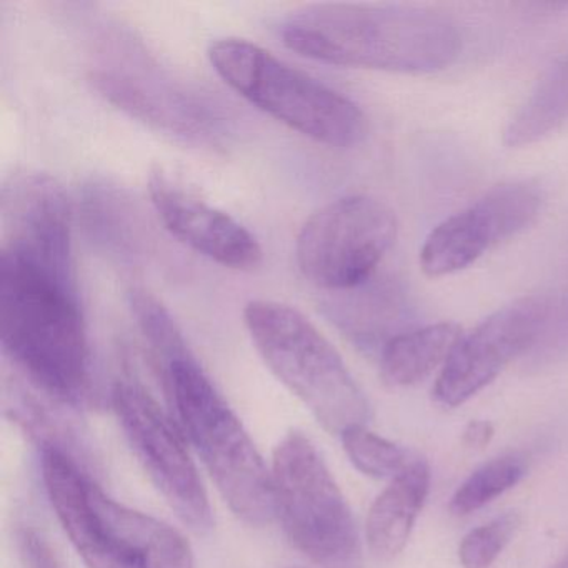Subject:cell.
<instances>
[{"instance_id": "obj_7", "label": "cell", "mask_w": 568, "mask_h": 568, "mask_svg": "<svg viewBox=\"0 0 568 568\" xmlns=\"http://www.w3.org/2000/svg\"><path fill=\"white\" fill-rule=\"evenodd\" d=\"M397 232L395 212L381 199H337L302 225L295 242L298 271L322 291H351L374 277Z\"/></svg>"}, {"instance_id": "obj_9", "label": "cell", "mask_w": 568, "mask_h": 568, "mask_svg": "<svg viewBox=\"0 0 568 568\" xmlns=\"http://www.w3.org/2000/svg\"><path fill=\"white\" fill-rule=\"evenodd\" d=\"M547 194L535 181L505 182L450 215L425 239L420 267L430 278L447 277L521 234L540 217Z\"/></svg>"}, {"instance_id": "obj_27", "label": "cell", "mask_w": 568, "mask_h": 568, "mask_svg": "<svg viewBox=\"0 0 568 568\" xmlns=\"http://www.w3.org/2000/svg\"><path fill=\"white\" fill-rule=\"evenodd\" d=\"M291 568H294V567H291Z\"/></svg>"}, {"instance_id": "obj_13", "label": "cell", "mask_w": 568, "mask_h": 568, "mask_svg": "<svg viewBox=\"0 0 568 568\" xmlns=\"http://www.w3.org/2000/svg\"><path fill=\"white\" fill-rule=\"evenodd\" d=\"M42 447V478L65 535L88 568H132L112 545L92 504V481L61 445Z\"/></svg>"}, {"instance_id": "obj_25", "label": "cell", "mask_w": 568, "mask_h": 568, "mask_svg": "<svg viewBox=\"0 0 568 568\" xmlns=\"http://www.w3.org/2000/svg\"><path fill=\"white\" fill-rule=\"evenodd\" d=\"M494 434L495 428L491 422L471 420L470 424L465 427L462 442H464L465 447L484 448L490 444Z\"/></svg>"}, {"instance_id": "obj_18", "label": "cell", "mask_w": 568, "mask_h": 568, "mask_svg": "<svg viewBox=\"0 0 568 568\" xmlns=\"http://www.w3.org/2000/svg\"><path fill=\"white\" fill-rule=\"evenodd\" d=\"M455 322H438L408 328L385 344L381 354V375L390 387H412L444 367L462 338Z\"/></svg>"}, {"instance_id": "obj_10", "label": "cell", "mask_w": 568, "mask_h": 568, "mask_svg": "<svg viewBox=\"0 0 568 568\" xmlns=\"http://www.w3.org/2000/svg\"><path fill=\"white\" fill-rule=\"evenodd\" d=\"M0 252L78 284L72 209L61 182L44 172H16L0 192Z\"/></svg>"}, {"instance_id": "obj_4", "label": "cell", "mask_w": 568, "mask_h": 568, "mask_svg": "<svg viewBox=\"0 0 568 568\" xmlns=\"http://www.w3.org/2000/svg\"><path fill=\"white\" fill-rule=\"evenodd\" d=\"M244 324L268 371L308 408L318 424L342 435L371 418V405L334 345L302 312L254 298Z\"/></svg>"}, {"instance_id": "obj_19", "label": "cell", "mask_w": 568, "mask_h": 568, "mask_svg": "<svg viewBox=\"0 0 568 568\" xmlns=\"http://www.w3.org/2000/svg\"><path fill=\"white\" fill-rule=\"evenodd\" d=\"M527 468V458L520 454L501 455L481 465L455 491L450 500L452 514L468 515L480 510L514 488L525 477Z\"/></svg>"}, {"instance_id": "obj_26", "label": "cell", "mask_w": 568, "mask_h": 568, "mask_svg": "<svg viewBox=\"0 0 568 568\" xmlns=\"http://www.w3.org/2000/svg\"><path fill=\"white\" fill-rule=\"evenodd\" d=\"M554 568H568V555L564 558V560L558 561Z\"/></svg>"}, {"instance_id": "obj_17", "label": "cell", "mask_w": 568, "mask_h": 568, "mask_svg": "<svg viewBox=\"0 0 568 568\" xmlns=\"http://www.w3.org/2000/svg\"><path fill=\"white\" fill-rule=\"evenodd\" d=\"M428 488L430 468L427 462L415 460L375 498L365 535L368 550L377 560H394L404 550L427 500Z\"/></svg>"}, {"instance_id": "obj_12", "label": "cell", "mask_w": 568, "mask_h": 568, "mask_svg": "<svg viewBox=\"0 0 568 568\" xmlns=\"http://www.w3.org/2000/svg\"><path fill=\"white\" fill-rule=\"evenodd\" d=\"M149 194L164 227L192 251L232 271H254L262 264L264 251L257 237L174 172L154 169Z\"/></svg>"}, {"instance_id": "obj_21", "label": "cell", "mask_w": 568, "mask_h": 568, "mask_svg": "<svg viewBox=\"0 0 568 568\" xmlns=\"http://www.w3.org/2000/svg\"><path fill=\"white\" fill-rule=\"evenodd\" d=\"M131 308L149 347L161 362L162 371L175 358L191 354L178 322L154 294L145 288H134L131 292Z\"/></svg>"}, {"instance_id": "obj_5", "label": "cell", "mask_w": 568, "mask_h": 568, "mask_svg": "<svg viewBox=\"0 0 568 568\" xmlns=\"http://www.w3.org/2000/svg\"><path fill=\"white\" fill-rule=\"evenodd\" d=\"M209 61L245 101L318 144L351 149L367 135L355 102L247 39H217Z\"/></svg>"}, {"instance_id": "obj_15", "label": "cell", "mask_w": 568, "mask_h": 568, "mask_svg": "<svg viewBox=\"0 0 568 568\" xmlns=\"http://www.w3.org/2000/svg\"><path fill=\"white\" fill-rule=\"evenodd\" d=\"M92 504L112 545L132 568H195L181 531L151 515L112 500L92 485Z\"/></svg>"}, {"instance_id": "obj_11", "label": "cell", "mask_w": 568, "mask_h": 568, "mask_svg": "<svg viewBox=\"0 0 568 568\" xmlns=\"http://www.w3.org/2000/svg\"><path fill=\"white\" fill-rule=\"evenodd\" d=\"M550 311L547 297H521L462 335L435 382V402L455 408L484 390L537 341Z\"/></svg>"}, {"instance_id": "obj_3", "label": "cell", "mask_w": 568, "mask_h": 568, "mask_svg": "<svg viewBox=\"0 0 568 568\" xmlns=\"http://www.w3.org/2000/svg\"><path fill=\"white\" fill-rule=\"evenodd\" d=\"M164 378L175 417L231 510L252 527L271 524L275 517L272 474L192 352L172 361Z\"/></svg>"}, {"instance_id": "obj_1", "label": "cell", "mask_w": 568, "mask_h": 568, "mask_svg": "<svg viewBox=\"0 0 568 568\" xmlns=\"http://www.w3.org/2000/svg\"><path fill=\"white\" fill-rule=\"evenodd\" d=\"M278 36L312 61L398 74L444 71L464 45L454 19L410 6H302L282 19Z\"/></svg>"}, {"instance_id": "obj_2", "label": "cell", "mask_w": 568, "mask_h": 568, "mask_svg": "<svg viewBox=\"0 0 568 568\" xmlns=\"http://www.w3.org/2000/svg\"><path fill=\"white\" fill-rule=\"evenodd\" d=\"M0 342L26 381L52 400H89L91 351L78 284L0 252Z\"/></svg>"}, {"instance_id": "obj_16", "label": "cell", "mask_w": 568, "mask_h": 568, "mask_svg": "<svg viewBox=\"0 0 568 568\" xmlns=\"http://www.w3.org/2000/svg\"><path fill=\"white\" fill-rule=\"evenodd\" d=\"M328 304L331 318L355 345L378 351L402 332L408 317V301L395 278L372 277L351 291L337 292Z\"/></svg>"}, {"instance_id": "obj_6", "label": "cell", "mask_w": 568, "mask_h": 568, "mask_svg": "<svg viewBox=\"0 0 568 568\" xmlns=\"http://www.w3.org/2000/svg\"><path fill=\"white\" fill-rule=\"evenodd\" d=\"M275 517L317 568H364L354 515L311 438L292 430L272 457Z\"/></svg>"}, {"instance_id": "obj_23", "label": "cell", "mask_w": 568, "mask_h": 568, "mask_svg": "<svg viewBox=\"0 0 568 568\" xmlns=\"http://www.w3.org/2000/svg\"><path fill=\"white\" fill-rule=\"evenodd\" d=\"M520 515L510 511L465 535L458 547L464 568H490L520 527Z\"/></svg>"}, {"instance_id": "obj_14", "label": "cell", "mask_w": 568, "mask_h": 568, "mask_svg": "<svg viewBox=\"0 0 568 568\" xmlns=\"http://www.w3.org/2000/svg\"><path fill=\"white\" fill-rule=\"evenodd\" d=\"M91 81L105 101L159 131L191 141H211L221 132V121L209 105L179 92L112 71L95 72Z\"/></svg>"}, {"instance_id": "obj_24", "label": "cell", "mask_w": 568, "mask_h": 568, "mask_svg": "<svg viewBox=\"0 0 568 568\" xmlns=\"http://www.w3.org/2000/svg\"><path fill=\"white\" fill-rule=\"evenodd\" d=\"M18 545L26 568H62L49 541L34 528H22Z\"/></svg>"}, {"instance_id": "obj_22", "label": "cell", "mask_w": 568, "mask_h": 568, "mask_svg": "<svg viewBox=\"0 0 568 568\" xmlns=\"http://www.w3.org/2000/svg\"><path fill=\"white\" fill-rule=\"evenodd\" d=\"M352 465L372 478H395L408 467L407 455L394 442L367 430L365 425L348 428L341 435Z\"/></svg>"}, {"instance_id": "obj_20", "label": "cell", "mask_w": 568, "mask_h": 568, "mask_svg": "<svg viewBox=\"0 0 568 568\" xmlns=\"http://www.w3.org/2000/svg\"><path fill=\"white\" fill-rule=\"evenodd\" d=\"M568 79L557 72L540 85L538 92L521 109L505 132V142L510 148L531 144L550 132L568 112Z\"/></svg>"}, {"instance_id": "obj_8", "label": "cell", "mask_w": 568, "mask_h": 568, "mask_svg": "<svg viewBox=\"0 0 568 568\" xmlns=\"http://www.w3.org/2000/svg\"><path fill=\"white\" fill-rule=\"evenodd\" d=\"M112 405L135 457L172 510L192 530L212 528V508L184 438L142 385L118 382Z\"/></svg>"}]
</instances>
